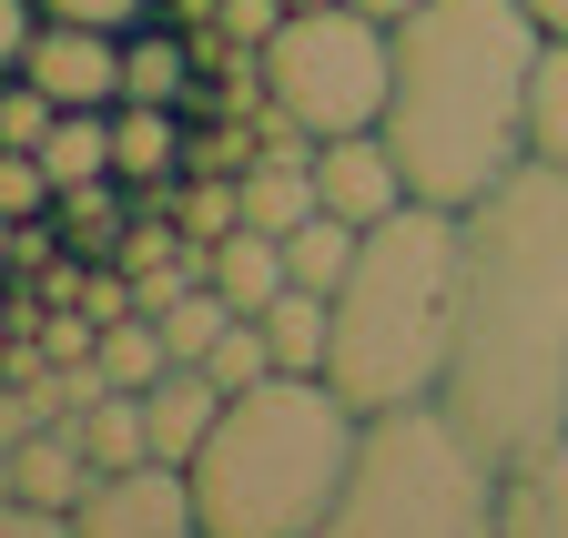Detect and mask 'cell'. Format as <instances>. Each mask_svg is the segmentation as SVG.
Segmentation results:
<instances>
[{
	"label": "cell",
	"instance_id": "1",
	"mask_svg": "<svg viewBox=\"0 0 568 538\" xmlns=\"http://www.w3.org/2000/svg\"><path fill=\"white\" fill-rule=\"evenodd\" d=\"M447 407L497 457L568 427V173L558 163H518L487 204H467Z\"/></svg>",
	"mask_w": 568,
	"mask_h": 538
},
{
	"label": "cell",
	"instance_id": "2",
	"mask_svg": "<svg viewBox=\"0 0 568 538\" xmlns=\"http://www.w3.org/2000/svg\"><path fill=\"white\" fill-rule=\"evenodd\" d=\"M548 21L528 0H426L396 21V92L386 143L416 183V204H487L528 163V82H538Z\"/></svg>",
	"mask_w": 568,
	"mask_h": 538
},
{
	"label": "cell",
	"instance_id": "3",
	"mask_svg": "<svg viewBox=\"0 0 568 538\" xmlns=\"http://www.w3.org/2000/svg\"><path fill=\"white\" fill-rule=\"evenodd\" d=\"M457 244H467V214H447V204H406V214L366 224V254L335 285V356H325V376L355 417H396V407L447 396Z\"/></svg>",
	"mask_w": 568,
	"mask_h": 538
},
{
	"label": "cell",
	"instance_id": "4",
	"mask_svg": "<svg viewBox=\"0 0 568 538\" xmlns=\"http://www.w3.org/2000/svg\"><path fill=\"white\" fill-rule=\"evenodd\" d=\"M355 447H366V417L335 396V376H264L224 396L193 457L203 538H315L325 508L345 498Z\"/></svg>",
	"mask_w": 568,
	"mask_h": 538
},
{
	"label": "cell",
	"instance_id": "5",
	"mask_svg": "<svg viewBox=\"0 0 568 538\" xmlns=\"http://www.w3.org/2000/svg\"><path fill=\"white\" fill-rule=\"evenodd\" d=\"M497 457L447 396L396 417H366V447L345 467V498L315 538H497Z\"/></svg>",
	"mask_w": 568,
	"mask_h": 538
},
{
	"label": "cell",
	"instance_id": "6",
	"mask_svg": "<svg viewBox=\"0 0 568 538\" xmlns=\"http://www.w3.org/2000/svg\"><path fill=\"white\" fill-rule=\"evenodd\" d=\"M386 92H396V31L355 0L325 11H284V31L264 41V102L284 122L325 132H386Z\"/></svg>",
	"mask_w": 568,
	"mask_h": 538
},
{
	"label": "cell",
	"instance_id": "7",
	"mask_svg": "<svg viewBox=\"0 0 568 538\" xmlns=\"http://www.w3.org/2000/svg\"><path fill=\"white\" fill-rule=\"evenodd\" d=\"M82 538H203V498H193V467L173 457H142V467H102L71 508Z\"/></svg>",
	"mask_w": 568,
	"mask_h": 538
},
{
	"label": "cell",
	"instance_id": "8",
	"mask_svg": "<svg viewBox=\"0 0 568 538\" xmlns=\"http://www.w3.org/2000/svg\"><path fill=\"white\" fill-rule=\"evenodd\" d=\"M21 82H41L61 112H112L122 102V31H82V21H41V41L11 61Z\"/></svg>",
	"mask_w": 568,
	"mask_h": 538
},
{
	"label": "cell",
	"instance_id": "9",
	"mask_svg": "<svg viewBox=\"0 0 568 538\" xmlns=\"http://www.w3.org/2000/svg\"><path fill=\"white\" fill-rule=\"evenodd\" d=\"M315 193H325V214H345V224H386V214L416 204V183H406L386 132H325V143H315Z\"/></svg>",
	"mask_w": 568,
	"mask_h": 538
},
{
	"label": "cell",
	"instance_id": "10",
	"mask_svg": "<svg viewBox=\"0 0 568 538\" xmlns=\"http://www.w3.org/2000/svg\"><path fill=\"white\" fill-rule=\"evenodd\" d=\"M92 478H102V467H92V447H82L71 417H51V427L0 447V498H21V508H82Z\"/></svg>",
	"mask_w": 568,
	"mask_h": 538
},
{
	"label": "cell",
	"instance_id": "11",
	"mask_svg": "<svg viewBox=\"0 0 568 538\" xmlns=\"http://www.w3.org/2000/svg\"><path fill=\"white\" fill-rule=\"evenodd\" d=\"M497 538H568V427L508 457V478H497Z\"/></svg>",
	"mask_w": 568,
	"mask_h": 538
},
{
	"label": "cell",
	"instance_id": "12",
	"mask_svg": "<svg viewBox=\"0 0 568 538\" xmlns=\"http://www.w3.org/2000/svg\"><path fill=\"white\" fill-rule=\"evenodd\" d=\"M183 143H193V112L183 102H112V173L132 193H153L183 173Z\"/></svg>",
	"mask_w": 568,
	"mask_h": 538
},
{
	"label": "cell",
	"instance_id": "13",
	"mask_svg": "<svg viewBox=\"0 0 568 538\" xmlns=\"http://www.w3.org/2000/svg\"><path fill=\"white\" fill-rule=\"evenodd\" d=\"M122 102H203V51H193V31L183 21H142V31H122Z\"/></svg>",
	"mask_w": 568,
	"mask_h": 538
},
{
	"label": "cell",
	"instance_id": "14",
	"mask_svg": "<svg viewBox=\"0 0 568 538\" xmlns=\"http://www.w3.org/2000/svg\"><path fill=\"white\" fill-rule=\"evenodd\" d=\"M142 417H153V457L193 467V457H203V437H213V417H224V386H213L203 366H173V376L142 386Z\"/></svg>",
	"mask_w": 568,
	"mask_h": 538
},
{
	"label": "cell",
	"instance_id": "15",
	"mask_svg": "<svg viewBox=\"0 0 568 538\" xmlns=\"http://www.w3.org/2000/svg\"><path fill=\"white\" fill-rule=\"evenodd\" d=\"M203 275H213V295H224L234 315H264L284 285H295V264H284V234H264V224H234L224 244H213V264H203Z\"/></svg>",
	"mask_w": 568,
	"mask_h": 538
},
{
	"label": "cell",
	"instance_id": "16",
	"mask_svg": "<svg viewBox=\"0 0 568 538\" xmlns=\"http://www.w3.org/2000/svg\"><path fill=\"white\" fill-rule=\"evenodd\" d=\"M51 224H61V244H71V254H92V264H122V244H132V183H122V173L61 183Z\"/></svg>",
	"mask_w": 568,
	"mask_h": 538
},
{
	"label": "cell",
	"instance_id": "17",
	"mask_svg": "<svg viewBox=\"0 0 568 538\" xmlns=\"http://www.w3.org/2000/svg\"><path fill=\"white\" fill-rule=\"evenodd\" d=\"M264 335H274V366H284V376H325V356H335V295L284 285V295L264 305Z\"/></svg>",
	"mask_w": 568,
	"mask_h": 538
},
{
	"label": "cell",
	"instance_id": "18",
	"mask_svg": "<svg viewBox=\"0 0 568 538\" xmlns=\"http://www.w3.org/2000/svg\"><path fill=\"white\" fill-rule=\"evenodd\" d=\"M355 254H366V224H345V214H315V224L284 234V264H295L305 295H335V285L355 275Z\"/></svg>",
	"mask_w": 568,
	"mask_h": 538
},
{
	"label": "cell",
	"instance_id": "19",
	"mask_svg": "<svg viewBox=\"0 0 568 538\" xmlns=\"http://www.w3.org/2000/svg\"><path fill=\"white\" fill-rule=\"evenodd\" d=\"M71 427H82L92 467H142V457H153V417H142V396H132V386H102Z\"/></svg>",
	"mask_w": 568,
	"mask_h": 538
},
{
	"label": "cell",
	"instance_id": "20",
	"mask_svg": "<svg viewBox=\"0 0 568 538\" xmlns=\"http://www.w3.org/2000/svg\"><path fill=\"white\" fill-rule=\"evenodd\" d=\"M528 163H558L568 173V31H548L538 82H528Z\"/></svg>",
	"mask_w": 568,
	"mask_h": 538
},
{
	"label": "cell",
	"instance_id": "21",
	"mask_svg": "<svg viewBox=\"0 0 568 538\" xmlns=\"http://www.w3.org/2000/svg\"><path fill=\"white\" fill-rule=\"evenodd\" d=\"M92 366H102V386H153V376H173V346H163V325L153 315H112L102 325V346H92Z\"/></svg>",
	"mask_w": 568,
	"mask_h": 538
},
{
	"label": "cell",
	"instance_id": "22",
	"mask_svg": "<svg viewBox=\"0 0 568 538\" xmlns=\"http://www.w3.org/2000/svg\"><path fill=\"white\" fill-rule=\"evenodd\" d=\"M41 163H51V183H92V173H112V112H61L51 143H41Z\"/></svg>",
	"mask_w": 568,
	"mask_h": 538
},
{
	"label": "cell",
	"instance_id": "23",
	"mask_svg": "<svg viewBox=\"0 0 568 538\" xmlns=\"http://www.w3.org/2000/svg\"><path fill=\"white\" fill-rule=\"evenodd\" d=\"M203 376L224 386V396H244V386L284 376V366H274V335H264V315H234L224 335H213V356H203Z\"/></svg>",
	"mask_w": 568,
	"mask_h": 538
},
{
	"label": "cell",
	"instance_id": "24",
	"mask_svg": "<svg viewBox=\"0 0 568 538\" xmlns=\"http://www.w3.org/2000/svg\"><path fill=\"white\" fill-rule=\"evenodd\" d=\"M51 122H61V102H51L41 82L11 72V92H0V153H41V143H51Z\"/></svg>",
	"mask_w": 568,
	"mask_h": 538
},
{
	"label": "cell",
	"instance_id": "25",
	"mask_svg": "<svg viewBox=\"0 0 568 538\" xmlns=\"http://www.w3.org/2000/svg\"><path fill=\"white\" fill-rule=\"evenodd\" d=\"M213 31H224L234 51H254V61H264V41L284 31V0H213Z\"/></svg>",
	"mask_w": 568,
	"mask_h": 538
},
{
	"label": "cell",
	"instance_id": "26",
	"mask_svg": "<svg viewBox=\"0 0 568 538\" xmlns=\"http://www.w3.org/2000/svg\"><path fill=\"white\" fill-rule=\"evenodd\" d=\"M51 21H82V31H142L153 21V0H41Z\"/></svg>",
	"mask_w": 568,
	"mask_h": 538
},
{
	"label": "cell",
	"instance_id": "27",
	"mask_svg": "<svg viewBox=\"0 0 568 538\" xmlns=\"http://www.w3.org/2000/svg\"><path fill=\"white\" fill-rule=\"evenodd\" d=\"M0 538H82V528H71V508H21V498H0Z\"/></svg>",
	"mask_w": 568,
	"mask_h": 538
},
{
	"label": "cell",
	"instance_id": "28",
	"mask_svg": "<svg viewBox=\"0 0 568 538\" xmlns=\"http://www.w3.org/2000/svg\"><path fill=\"white\" fill-rule=\"evenodd\" d=\"M355 11H376V21L396 31V21H416V11H426V0H355Z\"/></svg>",
	"mask_w": 568,
	"mask_h": 538
},
{
	"label": "cell",
	"instance_id": "29",
	"mask_svg": "<svg viewBox=\"0 0 568 538\" xmlns=\"http://www.w3.org/2000/svg\"><path fill=\"white\" fill-rule=\"evenodd\" d=\"M528 11H538V21H548V31H568V0H528Z\"/></svg>",
	"mask_w": 568,
	"mask_h": 538
},
{
	"label": "cell",
	"instance_id": "30",
	"mask_svg": "<svg viewBox=\"0 0 568 538\" xmlns=\"http://www.w3.org/2000/svg\"><path fill=\"white\" fill-rule=\"evenodd\" d=\"M284 11H325V0H284Z\"/></svg>",
	"mask_w": 568,
	"mask_h": 538
}]
</instances>
